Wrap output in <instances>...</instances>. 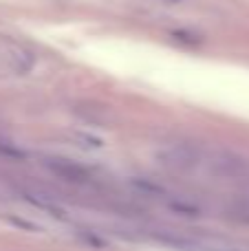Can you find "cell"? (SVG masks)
<instances>
[]
</instances>
